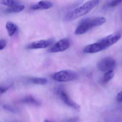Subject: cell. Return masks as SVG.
I'll return each mask as SVG.
<instances>
[{
	"instance_id": "20",
	"label": "cell",
	"mask_w": 122,
	"mask_h": 122,
	"mask_svg": "<svg viewBox=\"0 0 122 122\" xmlns=\"http://www.w3.org/2000/svg\"><path fill=\"white\" fill-rule=\"evenodd\" d=\"M117 99L118 102H122V90L118 94Z\"/></svg>"
},
{
	"instance_id": "14",
	"label": "cell",
	"mask_w": 122,
	"mask_h": 122,
	"mask_svg": "<svg viewBox=\"0 0 122 122\" xmlns=\"http://www.w3.org/2000/svg\"><path fill=\"white\" fill-rule=\"evenodd\" d=\"M0 2L2 5L9 7L19 5V2L17 0H0Z\"/></svg>"
},
{
	"instance_id": "19",
	"label": "cell",
	"mask_w": 122,
	"mask_h": 122,
	"mask_svg": "<svg viewBox=\"0 0 122 122\" xmlns=\"http://www.w3.org/2000/svg\"><path fill=\"white\" fill-rule=\"evenodd\" d=\"M11 87V86L9 85L7 86H3L0 87V93H4L8 90Z\"/></svg>"
},
{
	"instance_id": "3",
	"label": "cell",
	"mask_w": 122,
	"mask_h": 122,
	"mask_svg": "<svg viewBox=\"0 0 122 122\" xmlns=\"http://www.w3.org/2000/svg\"><path fill=\"white\" fill-rule=\"evenodd\" d=\"M106 22V19L103 17L88 18L81 21L75 31L76 35H82L93 28L100 26Z\"/></svg>"
},
{
	"instance_id": "4",
	"label": "cell",
	"mask_w": 122,
	"mask_h": 122,
	"mask_svg": "<svg viewBox=\"0 0 122 122\" xmlns=\"http://www.w3.org/2000/svg\"><path fill=\"white\" fill-rule=\"evenodd\" d=\"M78 75L76 72L70 70H64L56 73L52 76V78L56 81L66 82L76 80Z\"/></svg>"
},
{
	"instance_id": "6",
	"label": "cell",
	"mask_w": 122,
	"mask_h": 122,
	"mask_svg": "<svg viewBox=\"0 0 122 122\" xmlns=\"http://www.w3.org/2000/svg\"><path fill=\"white\" fill-rule=\"evenodd\" d=\"M70 42L67 38H64L56 43L49 50L51 53H57L67 50L70 47Z\"/></svg>"
},
{
	"instance_id": "1",
	"label": "cell",
	"mask_w": 122,
	"mask_h": 122,
	"mask_svg": "<svg viewBox=\"0 0 122 122\" xmlns=\"http://www.w3.org/2000/svg\"><path fill=\"white\" fill-rule=\"evenodd\" d=\"M121 37L120 33H114L109 35L97 42L89 45L86 46L83 50V52L86 53H93L98 52L105 50L116 43Z\"/></svg>"
},
{
	"instance_id": "15",
	"label": "cell",
	"mask_w": 122,
	"mask_h": 122,
	"mask_svg": "<svg viewBox=\"0 0 122 122\" xmlns=\"http://www.w3.org/2000/svg\"><path fill=\"white\" fill-rule=\"evenodd\" d=\"M31 81L33 83L37 85H45L47 82V80L44 78H34L31 79Z\"/></svg>"
},
{
	"instance_id": "18",
	"label": "cell",
	"mask_w": 122,
	"mask_h": 122,
	"mask_svg": "<svg viewBox=\"0 0 122 122\" xmlns=\"http://www.w3.org/2000/svg\"><path fill=\"white\" fill-rule=\"evenodd\" d=\"M7 45V42L6 40L4 39H2L0 40V50H3L6 47Z\"/></svg>"
},
{
	"instance_id": "2",
	"label": "cell",
	"mask_w": 122,
	"mask_h": 122,
	"mask_svg": "<svg viewBox=\"0 0 122 122\" xmlns=\"http://www.w3.org/2000/svg\"><path fill=\"white\" fill-rule=\"evenodd\" d=\"M101 0H90L82 5L69 12L65 17V21H72L87 14L96 7Z\"/></svg>"
},
{
	"instance_id": "13",
	"label": "cell",
	"mask_w": 122,
	"mask_h": 122,
	"mask_svg": "<svg viewBox=\"0 0 122 122\" xmlns=\"http://www.w3.org/2000/svg\"><path fill=\"white\" fill-rule=\"evenodd\" d=\"M114 74L115 73L113 70L110 71L106 72L102 78L101 80L102 82L105 83L109 82L113 77Z\"/></svg>"
},
{
	"instance_id": "11",
	"label": "cell",
	"mask_w": 122,
	"mask_h": 122,
	"mask_svg": "<svg viewBox=\"0 0 122 122\" xmlns=\"http://www.w3.org/2000/svg\"><path fill=\"white\" fill-rule=\"evenodd\" d=\"M6 28L8 35L10 37L14 35L18 30V27L16 25L11 22H8L6 24Z\"/></svg>"
},
{
	"instance_id": "12",
	"label": "cell",
	"mask_w": 122,
	"mask_h": 122,
	"mask_svg": "<svg viewBox=\"0 0 122 122\" xmlns=\"http://www.w3.org/2000/svg\"><path fill=\"white\" fill-rule=\"evenodd\" d=\"M25 8L24 5H19L9 7L5 10V11L8 13H17L22 11Z\"/></svg>"
},
{
	"instance_id": "17",
	"label": "cell",
	"mask_w": 122,
	"mask_h": 122,
	"mask_svg": "<svg viewBox=\"0 0 122 122\" xmlns=\"http://www.w3.org/2000/svg\"><path fill=\"white\" fill-rule=\"evenodd\" d=\"M3 107L5 110L7 111H9V112L13 113H17V111L16 110V109L9 105H4Z\"/></svg>"
},
{
	"instance_id": "5",
	"label": "cell",
	"mask_w": 122,
	"mask_h": 122,
	"mask_svg": "<svg viewBox=\"0 0 122 122\" xmlns=\"http://www.w3.org/2000/svg\"><path fill=\"white\" fill-rule=\"evenodd\" d=\"M116 66V63L113 58L111 57H106L98 62L97 67L100 71L107 72L114 70Z\"/></svg>"
},
{
	"instance_id": "8",
	"label": "cell",
	"mask_w": 122,
	"mask_h": 122,
	"mask_svg": "<svg viewBox=\"0 0 122 122\" xmlns=\"http://www.w3.org/2000/svg\"><path fill=\"white\" fill-rule=\"evenodd\" d=\"M53 42V39L38 41L30 43L27 46V48L30 50L45 48L51 45Z\"/></svg>"
},
{
	"instance_id": "10",
	"label": "cell",
	"mask_w": 122,
	"mask_h": 122,
	"mask_svg": "<svg viewBox=\"0 0 122 122\" xmlns=\"http://www.w3.org/2000/svg\"><path fill=\"white\" fill-rule=\"evenodd\" d=\"M20 102L22 103L29 104L35 106H40L41 105V103L39 100L33 96L30 95L24 97L20 100Z\"/></svg>"
},
{
	"instance_id": "7",
	"label": "cell",
	"mask_w": 122,
	"mask_h": 122,
	"mask_svg": "<svg viewBox=\"0 0 122 122\" xmlns=\"http://www.w3.org/2000/svg\"><path fill=\"white\" fill-rule=\"evenodd\" d=\"M58 93L61 100L66 105L76 110H80V107L79 105L73 101L65 91L62 89H59L58 91Z\"/></svg>"
},
{
	"instance_id": "16",
	"label": "cell",
	"mask_w": 122,
	"mask_h": 122,
	"mask_svg": "<svg viewBox=\"0 0 122 122\" xmlns=\"http://www.w3.org/2000/svg\"><path fill=\"white\" fill-rule=\"evenodd\" d=\"M121 3H122V0H111L108 5L110 7H114L118 6Z\"/></svg>"
},
{
	"instance_id": "9",
	"label": "cell",
	"mask_w": 122,
	"mask_h": 122,
	"mask_svg": "<svg viewBox=\"0 0 122 122\" xmlns=\"http://www.w3.org/2000/svg\"><path fill=\"white\" fill-rule=\"evenodd\" d=\"M53 4L51 2L47 0H41L31 7L33 10H47L52 7Z\"/></svg>"
}]
</instances>
